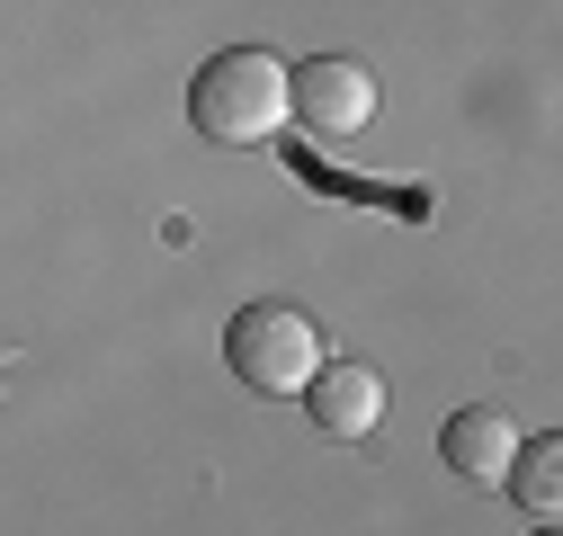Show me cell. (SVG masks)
<instances>
[{
    "label": "cell",
    "instance_id": "6da1fadb",
    "mask_svg": "<svg viewBox=\"0 0 563 536\" xmlns=\"http://www.w3.org/2000/svg\"><path fill=\"white\" fill-rule=\"evenodd\" d=\"M188 125L206 144H268L287 125V63L268 45H224L188 81Z\"/></svg>",
    "mask_w": 563,
    "mask_h": 536
},
{
    "label": "cell",
    "instance_id": "5b68a950",
    "mask_svg": "<svg viewBox=\"0 0 563 536\" xmlns=\"http://www.w3.org/2000/svg\"><path fill=\"white\" fill-rule=\"evenodd\" d=\"M510 456H519L510 412H492V402H465V412H448V429H439V465H448L456 483H501Z\"/></svg>",
    "mask_w": 563,
    "mask_h": 536
},
{
    "label": "cell",
    "instance_id": "7a4b0ae2",
    "mask_svg": "<svg viewBox=\"0 0 563 536\" xmlns=\"http://www.w3.org/2000/svg\"><path fill=\"white\" fill-rule=\"evenodd\" d=\"M322 358H331V349H322V322H313L305 304L260 295V304H242V313L224 322V367H233L251 393H268V402L305 393Z\"/></svg>",
    "mask_w": 563,
    "mask_h": 536
},
{
    "label": "cell",
    "instance_id": "52a82bcc",
    "mask_svg": "<svg viewBox=\"0 0 563 536\" xmlns=\"http://www.w3.org/2000/svg\"><path fill=\"white\" fill-rule=\"evenodd\" d=\"M537 536H554V518H545V527H537Z\"/></svg>",
    "mask_w": 563,
    "mask_h": 536
},
{
    "label": "cell",
    "instance_id": "3957f363",
    "mask_svg": "<svg viewBox=\"0 0 563 536\" xmlns=\"http://www.w3.org/2000/svg\"><path fill=\"white\" fill-rule=\"evenodd\" d=\"M287 116L322 144H349V134L376 125V72L358 54H305L287 72Z\"/></svg>",
    "mask_w": 563,
    "mask_h": 536
},
{
    "label": "cell",
    "instance_id": "277c9868",
    "mask_svg": "<svg viewBox=\"0 0 563 536\" xmlns=\"http://www.w3.org/2000/svg\"><path fill=\"white\" fill-rule=\"evenodd\" d=\"M305 412H313V429H331V438H376V421H385V376H376L367 358H322L313 384H305Z\"/></svg>",
    "mask_w": 563,
    "mask_h": 536
},
{
    "label": "cell",
    "instance_id": "8992f818",
    "mask_svg": "<svg viewBox=\"0 0 563 536\" xmlns=\"http://www.w3.org/2000/svg\"><path fill=\"white\" fill-rule=\"evenodd\" d=\"M537 518H554L563 510V438L545 429V438H519V456H510V474H501Z\"/></svg>",
    "mask_w": 563,
    "mask_h": 536
}]
</instances>
